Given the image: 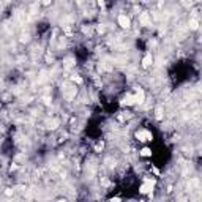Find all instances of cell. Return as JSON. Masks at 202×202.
I'll list each match as a JSON object with an SVG mask.
<instances>
[{"label":"cell","instance_id":"52a82bcc","mask_svg":"<svg viewBox=\"0 0 202 202\" xmlns=\"http://www.w3.org/2000/svg\"><path fill=\"white\" fill-rule=\"evenodd\" d=\"M43 3H44V5H49V0H43Z\"/></svg>","mask_w":202,"mask_h":202},{"label":"cell","instance_id":"3957f363","mask_svg":"<svg viewBox=\"0 0 202 202\" xmlns=\"http://www.w3.org/2000/svg\"><path fill=\"white\" fill-rule=\"evenodd\" d=\"M139 22H141L144 27H149V25H150V14H149V13H141Z\"/></svg>","mask_w":202,"mask_h":202},{"label":"cell","instance_id":"277c9868","mask_svg":"<svg viewBox=\"0 0 202 202\" xmlns=\"http://www.w3.org/2000/svg\"><path fill=\"white\" fill-rule=\"evenodd\" d=\"M153 63V57H152V54H147V56L142 59V66L144 68H149V66Z\"/></svg>","mask_w":202,"mask_h":202},{"label":"cell","instance_id":"5b68a950","mask_svg":"<svg viewBox=\"0 0 202 202\" xmlns=\"http://www.w3.org/2000/svg\"><path fill=\"white\" fill-rule=\"evenodd\" d=\"M123 104H126V106H133V104H136V101H134V95L128 93V95L123 98Z\"/></svg>","mask_w":202,"mask_h":202},{"label":"cell","instance_id":"6da1fadb","mask_svg":"<svg viewBox=\"0 0 202 202\" xmlns=\"http://www.w3.org/2000/svg\"><path fill=\"white\" fill-rule=\"evenodd\" d=\"M136 138L141 141V142H145V141H152L153 136H152V133L150 131H147V130H139L136 133Z\"/></svg>","mask_w":202,"mask_h":202},{"label":"cell","instance_id":"7a4b0ae2","mask_svg":"<svg viewBox=\"0 0 202 202\" xmlns=\"http://www.w3.org/2000/svg\"><path fill=\"white\" fill-rule=\"evenodd\" d=\"M117 22H118V25L122 27V29H130V27H131V21H130V18L126 14H118Z\"/></svg>","mask_w":202,"mask_h":202},{"label":"cell","instance_id":"8992f818","mask_svg":"<svg viewBox=\"0 0 202 202\" xmlns=\"http://www.w3.org/2000/svg\"><path fill=\"white\" fill-rule=\"evenodd\" d=\"M141 155H142V156H150V155H152V150L145 147V149H142V150H141Z\"/></svg>","mask_w":202,"mask_h":202},{"label":"cell","instance_id":"ba28073f","mask_svg":"<svg viewBox=\"0 0 202 202\" xmlns=\"http://www.w3.org/2000/svg\"><path fill=\"white\" fill-rule=\"evenodd\" d=\"M0 107H2V104H0Z\"/></svg>","mask_w":202,"mask_h":202}]
</instances>
